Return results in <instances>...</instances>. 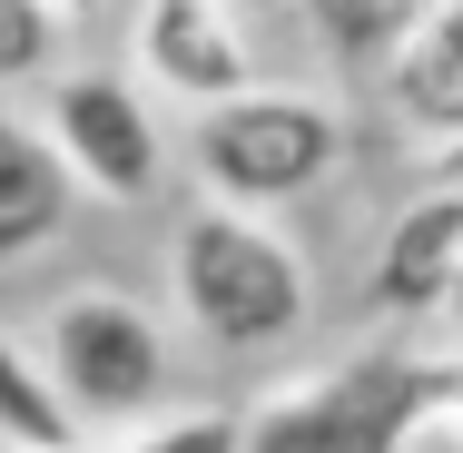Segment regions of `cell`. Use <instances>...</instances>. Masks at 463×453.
Returning <instances> with one entry per match:
<instances>
[{"mask_svg":"<svg viewBox=\"0 0 463 453\" xmlns=\"http://www.w3.org/2000/svg\"><path fill=\"white\" fill-rule=\"evenodd\" d=\"M454 257H463V178H424L374 247L365 306L374 316H434L444 286H454Z\"/></svg>","mask_w":463,"mask_h":453,"instance_id":"cell-7","label":"cell"},{"mask_svg":"<svg viewBox=\"0 0 463 453\" xmlns=\"http://www.w3.org/2000/svg\"><path fill=\"white\" fill-rule=\"evenodd\" d=\"M60 10H80V0H60Z\"/></svg>","mask_w":463,"mask_h":453,"instance_id":"cell-15","label":"cell"},{"mask_svg":"<svg viewBox=\"0 0 463 453\" xmlns=\"http://www.w3.org/2000/svg\"><path fill=\"white\" fill-rule=\"evenodd\" d=\"M109 453H247V414L237 404H148L138 424H118Z\"/></svg>","mask_w":463,"mask_h":453,"instance_id":"cell-12","label":"cell"},{"mask_svg":"<svg viewBox=\"0 0 463 453\" xmlns=\"http://www.w3.org/2000/svg\"><path fill=\"white\" fill-rule=\"evenodd\" d=\"M40 364H50V384L70 394V414L90 434L99 424L118 434L148 404H168V326L118 286H70L40 316Z\"/></svg>","mask_w":463,"mask_h":453,"instance_id":"cell-4","label":"cell"},{"mask_svg":"<svg viewBox=\"0 0 463 453\" xmlns=\"http://www.w3.org/2000/svg\"><path fill=\"white\" fill-rule=\"evenodd\" d=\"M70 207H80V187H70V168H60L50 128H30V118L0 109V267L40 257V247L70 227Z\"/></svg>","mask_w":463,"mask_h":453,"instance_id":"cell-9","label":"cell"},{"mask_svg":"<svg viewBox=\"0 0 463 453\" xmlns=\"http://www.w3.org/2000/svg\"><path fill=\"white\" fill-rule=\"evenodd\" d=\"M168 286H178V326L197 345H217V355H267L286 335H306V316H316L306 257L277 237V217L217 207V197H197L178 217Z\"/></svg>","mask_w":463,"mask_h":453,"instance_id":"cell-1","label":"cell"},{"mask_svg":"<svg viewBox=\"0 0 463 453\" xmlns=\"http://www.w3.org/2000/svg\"><path fill=\"white\" fill-rule=\"evenodd\" d=\"M384 109L434 148V138H463V0H434L414 20V40L384 60Z\"/></svg>","mask_w":463,"mask_h":453,"instance_id":"cell-8","label":"cell"},{"mask_svg":"<svg viewBox=\"0 0 463 453\" xmlns=\"http://www.w3.org/2000/svg\"><path fill=\"white\" fill-rule=\"evenodd\" d=\"M444 326H454V345H463V257H454V286H444V306H434Z\"/></svg>","mask_w":463,"mask_h":453,"instance_id":"cell-14","label":"cell"},{"mask_svg":"<svg viewBox=\"0 0 463 453\" xmlns=\"http://www.w3.org/2000/svg\"><path fill=\"white\" fill-rule=\"evenodd\" d=\"M40 128L60 148V168L80 197L109 207H138L168 178V128H158V99L138 90L128 70H50L40 80Z\"/></svg>","mask_w":463,"mask_h":453,"instance_id":"cell-5","label":"cell"},{"mask_svg":"<svg viewBox=\"0 0 463 453\" xmlns=\"http://www.w3.org/2000/svg\"><path fill=\"white\" fill-rule=\"evenodd\" d=\"M80 444H90V424H80L70 394L50 384L40 345L0 335V453H80Z\"/></svg>","mask_w":463,"mask_h":453,"instance_id":"cell-11","label":"cell"},{"mask_svg":"<svg viewBox=\"0 0 463 453\" xmlns=\"http://www.w3.org/2000/svg\"><path fill=\"white\" fill-rule=\"evenodd\" d=\"M434 414H463V364L355 355L335 374H316L306 394H277L247 424V453H404Z\"/></svg>","mask_w":463,"mask_h":453,"instance_id":"cell-3","label":"cell"},{"mask_svg":"<svg viewBox=\"0 0 463 453\" xmlns=\"http://www.w3.org/2000/svg\"><path fill=\"white\" fill-rule=\"evenodd\" d=\"M187 168H197V197L277 217V207L316 197V187L345 168V109L326 90L247 80V90L187 109Z\"/></svg>","mask_w":463,"mask_h":453,"instance_id":"cell-2","label":"cell"},{"mask_svg":"<svg viewBox=\"0 0 463 453\" xmlns=\"http://www.w3.org/2000/svg\"><path fill=\"white\" fill-rule=\"evenodd\" d=\"M128 80L148 99H178V109H207V99L247 90L257 80V40H247L237 0H138Z\"/></svg>","mask_w":463,"mask_h":453,"instance_id":"cell-6","label":"cell"},{"mask_svg":"<svg viewBox=\"0 0 463 453\" xmlns=\"http://www.w3.org/2000/svg\"><path fill=\"white\" fill-rule=\"evenodd\" d=\"M434 0H296V20H306V40L345 70V80H384V60L414 40V20H424Z\"/></svg>","mask_w":463,"mask_h":453,"instance_id":"cell-10","label":"cell"},{"mask_svg":"<svg viewBox=\"0 0 463 453\" xmlns=\"http://www.w3.org/2000/svg\"><path fill=\"white\" fill-rule=\"evenodd\" d=\"M70 50V10L60 0H0V90H40Z\"/></svg>","mask_w":463,"mask_h":453,"instance_id":"cell-13","label":"cell"}]
</instances>
